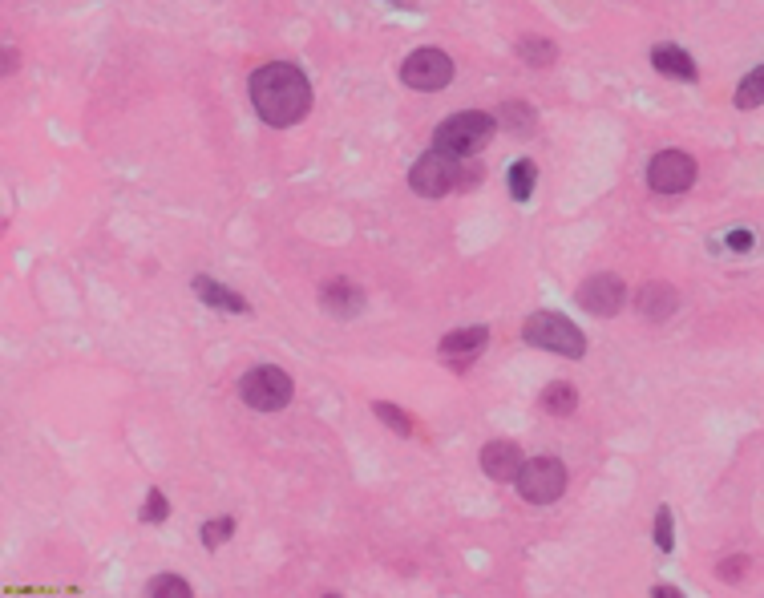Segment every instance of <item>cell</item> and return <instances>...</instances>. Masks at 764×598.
<instances>
[{
	"label": "cell",
	"mask_w": 764,
	"mask_h": 598,
	"mask_svg": "<svg viewBox=\"0 0 764 598\" xmlns=\"http://www.w3.org/2000/svg\"><path fill=\"white\" fill-rule=\"evenodd\" d=\"M251 106L255 114L283 130V126H296L308 118L312 110V81L304 77L300 65H288V61H267L251 73Z\"/></svg>",
	"instance_id": "6da1fadb"
},
{
	"label": "cell",
	"mask_w": 764,
	"mask_h": 598,
	"mask_svg": "<svg viewBox=\"0 0 764 598\" xmlns=\"http://www.w3.org/2000/svg\"><path fill=\"white\" fill-rule=\"evenodd\" d=\"M477 178H482V170L469 166V162H461L457 154L437 150V146H433L429 154H421V158L413 162V170H409V186H413L421 198H445L449 190L473 186Z\"/></svg>",
	"instance_id": "7a4b0ae2"
},
{
	"label": "cell",
	"mask_w": 764,
	"mask_h": 598,
	"mask_svg": "<svg viewBox=\"0 0 764 598\" xmlns=\"http://www.w3.org/2000/svg\"><path fill=\"white\" fill-rule=\"evenodd\" d=\"M494 130H498V118H494V114L461 110V114L445 118V122L433 130V146L445 150V154L469 158V154H477V150H486V146H490Z\"/></svg>",
	"instance_id": "3957f363"
},
{
	"label": "cell",
	"mask_w": 764,
	"mask_h": 598,
	"mask_svg": "<svg viewBox=\"0 0 764 598\" xmlns=\"http://www.w3.org/2000/svg\"><path fill=\"white\" fill-rule=\"evenodd\" d=\"M522 340L530 348H542V352H554V356H566V360H583L587 356V336L558 312H534L522 324Z\"/></svg>",
	"instance_id": "277c9868"
},
{
	"label": "cell",
	"mask_w": 764,
	"mask_h": 598,
	"mask_svg": "<svg viewBox=\"0 0 764 598\" xmlns=\"http://www.w3.org/2000/svg\"><path fill=\"white\" fill-rule=\"evenodd\" d=\"M239 396H243V405L259 409V413H279V409L292 405L296 380L283 368H275V364H259L239 380Z\"/></svg>",
	"instance_id": "5b68a950"
},
{
	"label": "cell",
	"mask_w": 764,
	"mask_h": 598,
	"mask_svg": "<svg viewBox=\"0 0 764 598\" xmlns=\"http://www.w3.org/2000/svg\"><path fill=\"white\" fill-rule=\"evenodd\" d=\"M514 485H518V493H522V502H530V506H550V502H558L562 489H566V465H562L558 457L522 461Z\"/></svg>",
	"instance_id": "8992f818"
},
{
	"label": "cell",
	"mask_w": 764,
	"mask_h": 598,
	"mask_svg": "<svg viewBox=\"0 0 764 598\" xmlns=\"http://www.w3.org/2000/svg\"><path fill=\"white\" fill-rule=\"evenodd\" d=\"M401 81H405L409 89L437 93V89H445V85L453 81V61H449V53H441V49H413V53L405 57V65H401Z\"/></svg>",
	"instance_id": "52a82bcc"
},
{
	"label": "cell",
	"mask_w": 764,
	"mask_h": 598,
	"mask_svg": "<svg viewBox=\"0 0 764 598\" xmlns=\"http://www.w3.org/2000/svg\"><path fill=\"white\" fill-rule=\"evenodd\" d=\"M575 299H579L583 312H591V316H599V320H611V316H619L623 304H627V287H623L619 275L599 271V275H591V279L579 283Z\"/></svg>",
	"instance_id": "ba28073f"
},
{
	"label": "cell",
	"mask_w": 764,
	"mask_h": 598,
	"mask_svg": "<svg viewBox=\"0 0 764 598\" xmlns=\"http://www.w3.org/2000/svg\"><path fill=\"white\" fill-rule=\"evenodd\" d=\"M696 182V162L684 150H659L647 166V186L655 194H684Z\"/></svg>",
	"instance_id": "9c48e42d"
},
{
	"label": "cell",
	"mask_w": 764,
	"mask_h": 598,
	"mask_svg": "<svg viewBox=\"0 0 764 598\" xmlns=\"http://www.w3.org/2000/svg\"><path fill=\"white\" fill-rule=\"evenodd\" d=\"M676 308H680V295L672 283H647L635 291V312L643 320H667Z\"/></svg>",
	"instance_id": "30bf717a"
},
{
	"label": "cell",
	"mask_w": 764,
	"mask_h": 598,
	"mask_svg": "<svg viewBox=\"0 0 764 598\" xmlns=\"http://www.w3.org/2000/svg\"><path fill=\"white\" fill-rule=\"evenodd\" d=\"M486 344H490V328L486 324H469V328H457V332L441 336L437 352L449 356V360H473Z\"/></svg>",
	"instance_id": "8fae6325"
},
{
	"label": "cell",
	"mask_w": 764,
	"mask_h": 598,
	"mask_svg": "<svg viewBox=\"0 0 764 598\" xmlns=\"http://www.w3.org/2000/svg\"><path fill=\"white\" fill-rule=\"evenodd\" d=\"M482 469H486V477H494V481H514L518 469H522V449H518L514 441H490V445L482 449Z\"/></svg>",
	"instance_id": "7c38bea8"
},
{
	"label": "cell",
	"mask_w": 764,
	"mask_h": 598,
	"mask_svg": "<svg viewBox=\"0 0 764 598\" xmlns=\"http://www.w3.org/2000/svg\"><path fill=\"white\" fill-rule=\"evenodd\" d=\"M320 304H324V312L348 320V316H356L364 308V291L356 283H348V279H328L324 291H320Z\"/></svg>",
	"instance_id": "4fadbf2b"
},
{
	"label": "cell",
	"mask_w": 764,
	"mask_h": 598,
	"mask_svg": "<svg viewBox=\"0 0 764 598\" xmlns=\"http://www.w3.org/2000/svg\"><path fill=\"white\" fill-rule=\"evenodd\" d=\"M651 65H655L663 77H676V81H696V77H700L696 61H692L680 45H655V49H651Z\"/></svg>",
	"instance_id": "5bb4252c"
},
{
	"label": "cell",
	"mask_w": 764,
	"mask_h": 598,
	"mask_svg": "<svg viewBox=\"0 0 764 598\" xmlns=\"http://www.w3.org/2000/svg\"><path fill=\"white\" fill-rule=\"evenodd\" d=\"M195 291H199V299L207 308H219V312H247V299L239 295V291H231V287H223V283H215V279H207V275H195Z\"/></svg>",
	"instance_id": "9a60e30c"
},
{
	"label": "cell",
	"mask_w": 764,
	"mask_h": 598,
	"mask_svg": "<svg viewBox=\"0 0 764 598\" xmlns=\"http://www.w3.org/2000/svg\"><path fill=\"white\" fill-rule=\"evenodd\" d=\"M542 413H550V417H570L579 409V392H575V384H566V380H554V384H546L542 388Z\"/></svg>",
	"instance_id": "2e32d148"
},
{
	"label": "cell",
	"mask_w": 764,
	"mask_h": 598,
	"mask_svg": "<svg viewBox=\"0 0 764 598\" xmlns=\"http://www.w3.org/2000/svg\"><path fill=\"white\" fill-rule=\"evenodd\" d=\"M498 122L510 130V134H518V138H530L534 134V126H538V114H534V106L530 102H506L502 110H498Z\"/></svg>",
	"instance_id": "e0dca14e"
},
{
	"label": "cell",
	"mask_w": 764,
	"mask_h": 598,
	"mask_svg": "<svg viewBox=\"0 0 764 598\" xmlns=\"http://www.w3.org/2000/svg\"><path fill=\"white\" fill-rule=\"evenodd\" d=\"M518 57H522L530 69H550V65L558 61V49H554V41H546V37H522V41H518Z\"/></svg>",
	"instance_id": "ac0fdd59"
},
{
	"label": "cell",
	"mask_w": 764,
	"mask_h": 598,
	"mask_svg": "<svg viewBox=\"0 0 764 598\" xmlns=\"http://www.w3.org/2000/svg\"><path fill=\"white\" fill-rule=\"evenodd\" d=\"M534 182H538V162L518 158L510 166V194H514V203H526V198L534 194Z\"/></svg>",
	"instance_id": "d6986e66"
},
{
	"label": "cell",
	"mask_w": 764,
	"mask_h": 598,
	"mask_svg": "<svg viewBox=\"0 0 764 598\" xmlns=\"http://www.w3.org/2000/svg\"><path fill=\"white\" fill-rule=\"evenodd\" d=\"M760 102H764V65L752 69V73L736 85V106H740V110H756Z\"/></svg>",
	"instance_id": "ffe728a7"
},
{
	"label": "cell",
	"mask_w": 764,
	"mask_h": 598,
	"mask_svg": "<svg viewBox=\"0 0 764 598\" xmlns=\"http://www.w3.org/2000/svg\"><path fill=\"white\" fill-rule=\"evenodd\" d=\"M372 413H376V421H385L393 433H401V437H409L417 425H413V417L405 413V409H397V405H389V401H372Z\"/></svg>",
	"instance_id": "44dd1931"
},
{
	"label": "cell",
	"mask_w": 764,
	"mask_h": 598,
	"mask_svg": "<svg viewBox=\"0 0 764 598\" xmlns=\"http://www.w3.org/2000/svg\"><path fill=\"white\" fill-rule=\"evenodd\" d=\"M146 594L150 598H190V582L178 574H158V578H150Z\"/></svg>",
	"instance_id": "7402d4cb"
},
{
	"label": "cell",
	"mask_w": 764,
	"mask_h": 598,
	"mask_svg": "<svg viewBox=\"0 0 764 598\" xmlns=\"http://www.w3.org/2000/svg\"><path fill=\"white\" fill-rule=\"evenodd\" d=\"M231 534H235V518H211V522L199 530V538H203L207 550H219L223 542H231Z\"/></svg>",
	"instance_id": "603a6c76"
},
{
	"label": "cell",
	"mask_w": 764,
	"mask_h": 598,
	"mask_svg": "<svg viewBox=\"0 0 764 598\" xmlns=\"http://www.w3.org/2000/svg\"><path fill=\"white\" fill-rule=\"evenodd\" d=\"M166 518H170V502H166V493H162V489H150V493H146V502H142V522L162 526Z\"/></svg>",
	"instance_id": "cb8c5ba5"
},
{
	"label": "cell",
	"mask_w": 764,
	"mask_h": 598,
	"mask_svg": "<svg viewBox=\"0 0 764 598\" xmlns=\"http://www.w3.org/2000/svg\"><path fill=\"white\" fill-rule=\"evenodd\" d=\"M655 546L663 554L676 550V526H672V510H667V506H659V514H655Z\"/></svg>",
	"instance_id": "d4e9b609"
},
{
	"label": "cell",
	"mask_w": 764,
	"mask_h": 598,
	"mask_svg": "<svg viewBox=\"0 0 764 598\" xmlns=\"http://www.w3.org/2000/svg\"><path fill=\"white\" fill-rule=\"evenodd\" d=\"M744 570H748V558H728V562H720V578H724V582H740Z\"/></svg>",
	"instance_id": "484cf974"
},
{
	"label": "cell",
	"mask_w": 764,
	"mask_h": 598,
	"mask_svg": "<svg viewBox=\"0 0 764 598\" xmlns=\"http://www.w3.org/2000/svg\"><path fill=\"white\" fill-rule=\"evenodd\" d=\"M728 247L744 255V251H752V235H748V231H732V235H728Z\"/></svg>",
	"instance_id": "4316f807"
},
{
	"label": "cell",
	"mask_w": 764,
	"mask_h": 598,
	"mask_svg": "<svg viewBox=\"0 0 764 598\" xmlns=\"http://www.w3.org/2000/svg\"><path fill=\"white\" fill-rule=\"evenodd\" d=\"M651 598H684V594H680L676 586H655V590H651Z\"/></svg>",
	"instance_id": "83f0119b"
},
{
	"label": "cell",
	"mask_w": 764,
	"mask_h": 598,
	"mask_svg": "<svg viewBox=\"0 0 764 598\" xmlns=\"http://www.w3.org/2000/svg\"><path fill=\"white\" fill-rule=\"evenodd\" d=\"M17 69V53L13 49H5V73H13Z\"/></svg>",
	"instance_id": "f1b7e54d"
},
{
	"label": "cell",
	"mask_w": 764,
	"mask_h": 598,
	"mask_svg": "<svg viewBox=\"0 0 764 598\" xmlns=\"http://www.w3.org/2000/svg\"><path fill=\"white\" fill-rule=\"evenodd\" d=\"M393 5H409V0H393Z\"/></svg>",
	"instance_id": "f546056e"
}]
</instances>
